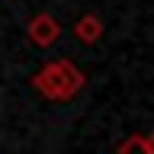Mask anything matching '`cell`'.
<instances>
[{
    "label": "cell",
    "mask_w": 154,
    "mask_h": 154,
    "mask_svg": "<svg viewBox=\"0 0 154 154\" xmlns=\"http://www.w3.org/2000/svg\"><path fill=\"white\" fill-rule=\"evenodd\" d=\"M103 32H106V26H103V19L96 16V13H84V16L74 23V35H77V42H84V45L100 42Z\"/></svg>",
    "instance_id": "obj_3"
},
{
    "label": "cell",
    "mask_w": 154,
    "mask_h": 154,
    "mask_svg": "<svg viewBox=\"0 0 154 154\" xmlns=\"http://www.w3.org/2000/svg\"><path fill=\"white\" fill-rule=\"evenodd\" d=\"M26 38L32 42V45H55L58 38H61V26H58V19L51 16V13H38V16H32L26 23Z\"/></svg>",
    "instance_id": "obj_2"
},
{
    "label": "cell",
    "mask_w": 154,
    "mask_h": 154,
    "mask_svg": "<svg viewBox=\"0 0 154 154\" xmlns=\"http://www.w3.org/2000/svg\"><path fill=\"white\" fill-rule=\"evenodd\" d=\"M144 148H148V154H154V132L144 135Z\"/></svg>",
    "instance_id": "obj_5"
},
{
    "label": "cell",
    "mask_w": 154,
    "mask_h": 154,
    "mask_svg": "<svg viewBox=\"0 0 154 154\" xmlns=\"http://www.w3.org/2000/svg\"><path fill=\"white\" fill-rule=\"evenodd\" d=\"M116 154H148V148H144V135H128L125 141H119Z\"/></svg>",
    "instance_id": "obj_4"
},
{
    "label": "cell",
    "mask_w": 154,
    "mask_h": 154,
    "mask_svg": "<svg viewBox=\"0 0 154 154\" xmlns=\"http://www.w3.org/2000/svg\"><path fill=\"white\" fill-rule=\"evenodd\" d=\"M84 84H87L84 71H80L74 61H67V58L48 61V64L32 77V87H35L45 100H51V103H67V100H74V96L84 90Z\"/></svg>",
    "instance_id": "obj_1"
}]
</instances>
